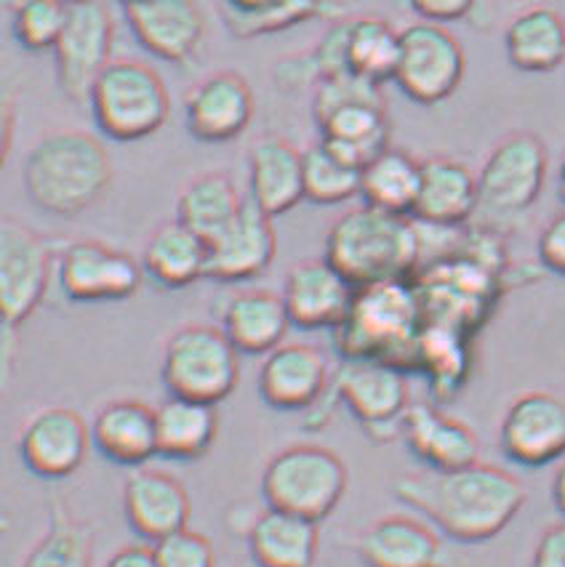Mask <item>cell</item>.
I'll list each match as a JSON object with an SVG mask.
<instances>
[{
  "instance_id": "14",
  "label": "cell",
  "mask_w": 565,
  "mask_h": 567,
  "mask_svg": "<svg viewBox=\"0 0 565 567\" xmlns=\"http://www.w3.org/2000/svg\"><path fill=\"white\" fill-rule=\"evenodd\" d=\"M62 293L75 305L131 299L142 288V261L102 240H75L56 264Z\"/></svg>"
},
{
  "instance_id": "15",
  "label": "cell",
  "mask_w": 565,
  "mask_h": 567,
  "mask_svg": "<svg viewBox=\"0 0 565 567\" xmlns=\"http://www.w3.org/2000/svg\"><path fill=\"white\" fill-rule=\"evenodd\" d=\"M499 447L528 470L557 464L565 456V400L544 389L517 394L499 426Z\"/></svg>"
},
{
  "instance_id": "43",
  "label": "cell",
  "mask_w": 565,
  "mask_h": 567,
  "mask_svg": "<svg viewBox=\"0 0 565 567\" xmlns=\"http://www.w3.org/2000/svg\"><path fill=\"white\" fill-rule=\"evenodd\" d=\"M409 3L419 19L438 24L459 22L477 9V0H409Z\"/></svg>"
},
{
  "instance_id": "23",
  "label": "cell",
  "mask_w": 565,
  "mask_h": 567,
  "mask_svg": "<svg viewBox=\"0 0 565 567\" xmlns=\"http://www.w3.org/2000/svg\"><path fill=\"white\" fill-rule=\"evenodd\" d=\"M403 440L427 470H462L481 461V440L464 424L443 413L435 402H411L403 419Z\"/></svg>"
},
{
  "instance_id": "21",
  "label": "cell",
  "mask_w": 565,
  "mask_h": 567,
  "mask_svg": "<svg viewBox=\"0 0 565 567\" xmlns=\"http://www.w3.org/2000/svg\"><path fill=\"white\" fill-rule=\"evenodd\" d=\"M278 250L273 216L256 203L246 206L219 237L208 243V277L219 282H246L265 275Z\"/></svg>"
},
{
  "instance_id": "41",
  "label": "cell",
  "mask_w": 565,
  "mask_h": 567,
  "mask_svg": "<svg viewBox=\"0 0 565 567\" xmlns=\"http://www.w3.org/2000/svg\"><path fill=\"white\" fill-rule=\"evenodd\" d=\"M153 546L161 567H216L212 540L203 533L189 530V527H182V530L155 540Z\"/></svg>"
},
{
  "instance_id": "27",
  "label": "cell",
  "mask_w": 565,
  "mask_h": 567,
  "mask_svg": "<svg viewBox=\"0 0 565 567\" xmlns=\"http://www.w3.org/2000/svg\"><path fill=\"white\" fill-rule=\"evenodd\" d=\"M358 554L366 567H443V544L424 519L387 514L363 530Z\"/></svg>"
},
{
  "instance_id": "37",
  "label": "cell",
  "mask_w": 565,
  "mask_h": 567,
  "mask_svg": "<svg viewBox=\"0 0 565 567\" xmlns=\"http://www.w3.org/2000/svg\"><path fill=\"white\" fill-rule=\"evenodd\" d=\"M94 536L83 523L72 517L62 501H51L49 530L32 546L24 567H91Z\"/></svg>"
},
{
  "instance_id": "17",
  "label": "cell",
  "mask_w": 565,
  "mask_h": 567,
  "mask_svg": "<svg viewBox=\"0 0 565 567\" xmlns=\"http://www.w3.org/2000/svg\"><path fill=\"white\" fill-rule=\"evenodd\" d=\"M254 121V91L243 75L219 70L195 83L184 99V123L198 142L225 144Z\"/></svg>"
},
{
  "instance_id": "42",
  "label": "cell",
  "mask_w": 565,
  "mask_h": 567,
  "mask_svg": "<svg viewBox=\"0 0 565 567\" xmlns=\"http://www.w3.org/2000/svg\"><path fill=\"white\" fill-rule=\"evenodd\" d=\"M536 254L547 272L565 277V210L542 229L536 243Z\"/></svg>"
},
{
  "instance_id": "10",
  "label": "cell",
  "mask_w": 565,
  "mask_h": 567,
  "mask_svg": "<svg viewBox=\"0 0 565 567\" xmlns=\"http://www.w3.org/2000/svg\"><path fill=\"white\" fill-rule=\"evenodd\" d=\"M549 155L544 142L531 131H515L485 157L477 189H481V206L477 210L494 216V219H515L523 216L542 195L547 182Z\"/></svg>"
},
{
  "instance_id": "44",
  "label": "cell",
  "mask_w": 565,
  "mask_h": 567,
  "mask_svg": "<svg viewBox=\"0 0 565 567\" xmlns=\"http://www.w3.org/2000/svg\"><path fill=\"white\" fill-rule=\"evenodd\" d=\"M531 567H565V523L552 525L542 533Z\"/></svg>"
},
{
  "instance_id": "50",
  "label": "cell",
  "mask_w": 565,
  "mask_h": 567,
  "mask_svg": "<svg viewBox=\"0 0 565 567\" xmlns=\"http://www.w3.org/2000/svg\"><path fill=\"white\" fill-rule=\"evenodd\" d=\"M123 3H131V0H123Z\"/></svg>"
},
{
  "instance_id": "20",
  "label": "cell",
  "mask_w": 565,
  "mask_h": 567,
  "mask_svg": "<svg viewBox=\"0 0 565 567\" xmlns=\"http://www.w3.org/2000/svg\"><path fill=\"white\" fill-rule=\"evenodd\" d=\"M333 384L323 349L315 344H280L265 354L259 368L261 400L275 411H307Z\"/></svg>"
},
{
  "instance_id": "26",
  "label": "cell",
  "mask_w": 565,
  "mask_h": 567,
  "mask_svg": "<svg viewBox=\"0 0 565 567\" xmlns=\"http://www.w3.org/2000/svg\"><path fill=\"white\" fill-rule=\"evenodd\" d=\"M91 440L107 461L140 470L157 456L155 408L131 398L107 402L91 421Z\"/></svg>"
},
{
  "instance_id": "39",
  "label": "cell",
  "mask_w": 565,
  "mask_h": 567,
  "mask_svg": "<svg viewBox=\"0 0 565 567\" xmlns=\"http://www.w3.org/2000/svg\"><path fill=\"white\" fill-rule=\"evenodd\" d=\"M333 9L326 0H273L259 11H235L222 6V22L240 41L291 30L318 17H331Z\"/></svg>"
},
{
  "instance_id": "24",
  "label": "cell",
  "mask_w": 565,
  "mask_h": 567,
  "mask_svg": "<svg viewBox=\"0 0 565 567\" xmlns=\"http://www.w3.org/2000/svg\"><path fill=\"white\" fill-rule=\"evenodd\" d=\"M481 206L477 174L456 157L435 155L422 161V187L413 219L430 227H464Z\"/></svg>"
},
{
  "instance_id": "2",
  "label": "cell",
  "mask_w": 565,
  "mask_h": 567,
  "mask_svg": "<svg viewBox=\"0 0 565 567\" xmlns=\"http://www.w3.org/2000/svg\"><path fill=\"white\" fill-rule=\"evenodd\" d=\"M22 184L32 206L59 219H75L110 189L113 161L100 138L85 131H51L24 157Z\"/></svg>"
},
{
  "instance_id": "9",
  "label": "cell",
  "mask_w": 565,
  "mask_h": 567,
  "mask_svg": "<svg viewBox=\"0 0 565 567\" xmlns=\"http://www.w3.org/2000/svg\"><path fill=\"white\" fill-rule=\"evenodd\" d=\"M333 386L373 443L403 437V419L411 408L409 371L384 360H345L333 373Z\"/></svg>"
},
{
  "instance_id": "29",
  "label": "cell",
  "mask_w": 565,
  "mask_h": 567,
  "mask_svg": "<svg viewBox=\"0 0 565 567\" xmlns=\"http://www.w3.org/2000/svg\"><path fill=\"white\" fill-rule=\"evenodd\" d=\"M246 538L259 567H312L318 557V523L273 506L256 514Z\"/></svg>"
},
{
  "instance_id": "7",
  "label": "cell",
  "mask_w": 565,
  "mask_h": 567,
  "mask_svg": "<svg viewBox=\"0 0 565 567\" xmlns=\"http://www.w3.org/2000/svg\"><path fill=\"white\" fill-rule=\"evenodd\" d=\"M350 474L331 447L299 443L282 447L261 472V498L273 509L326 519L345 498Z\"/></svg>"
},
{
  "instance_id": "11",
  "label": "cell",
  "mask_w": 565,
  "mask_h": 567,
  "mask_svg": "<svg viewBox=\"0 0 565 567\" xmlns=\"http://www.w3.org/2000/svg\"><path fill=\"white\" fill-rule=\"evenodd\" d=\"M466 56L462 43L445 24L419 22L400 30V62L396 83L411 102L435 107L456 94L464 81Z\"/></svg>"
},
{
  "instance_id": "28",
  "label": "cell",
  "mask_w": 565,
  "mask_h": 567,
  "mask_svg": "<svg viewBox=\"0 0 565 567\" xmlns=\"http://www.w3.org/2000/svg\"><path fill=\"white\" fill-rule=\"evenodd\" d=\"M282 293L251 288V291L235 293L222 309V331L233 341L235 349L248 358L269 354L273 349L286 344L288 328H291Z\"/></svg>"
},
{
  "instance_id": "4",
  "label": "cell",
  "mask_w": 565,
  "mask_h": 567,
  "mask_svg": "<svg viewBox=\"0 0 565 567\" xmlns=\"http://www.w3.org/2000/svg\"><path fill=\"white\" fill-rule=\"evenodd\" d=\"M422 331V301L413 280H387L358 288L350 315L333 331V344L345 360H384L413 373Z\"/></svg>"
},
{
  "instance_id": "40",
  "label": "cell",
  "mask_w": 565,
  "mask_h": 567,
  "mask_svg": "<svg viewBox=\"0 0 565 567\" xmlns=\"http://www.w3.org/2000/svg\"><path fill=\"white\" fill-rule=\"evenodd\" d=\"M11 32L24 51H54L68 24L70 6L64 0H9Z\"/></svg>"
},
{
  "instance_id": "3",
  "label": "cell",
  "mask_w": 565,
  "mask_h": 567,
  "mask_svg": "<svg viewBox=\"0 0 565 567\" xmlns=\"http://www.w3.org/2000/svg\"><path fill=\"white\" fill-rule=\"evenodd\" d=\"M326 259L355 288L411 280L422 264V229L413 216L387 214L363 203L328 229Z\"/></svg>"
},
{
  "instance_id": "33",
  "label": "cell",
  "mask_w": 565,
  "mask_h": 567,
  "mask_svg": "<svg viewBox=\"0 0 565 567\" xmlns=\"http://www.w3.org/2000/svg\"><path fill=\"white\" fill-rule=\"evenodd\" d=\"M243 206L246 200L235 187L233 176L225 171H208V174L195 176L182 189L179 200H176V219L195 235H201L203 240L212 243L238 219Z\"/></svg>"
},
{
  "instance_id": "38",
  "label": "cell",
  "mask_w": 565,
  "mask_h": 567,
  "mask_svg": "<svg viewBox=\"0 0 565 567\" xmlns=\"http://www.w3.org/2000/svg\"><path fill=\"white\" fill-rule=\"evenodd\" d=\"M363 168L339 155L323 138L305 150V197L318 206H339L360 195Z\"/></svg>"
},
{
  "instance_id": "32",
  "label": "cell",
  "mask_w": 565,
  "mask_h": 567,
  "mask_svg": "<svg viewBox=\"0 0 565 567\" xmlns=\"http://www.w3.org/2000/svg\"><path fill=\"white\" fill-rule=\"evenodd\" d=\"M155 415L157 456L182 461V464L206 456L219 434V413L212 402L171 394L155 408Z\"/></svg>"
},
{
  "instance_id": "12",
  "label": "cell",
  "mask_w": 565,
  "mask_h": 567,
  "mask_svg": "<svg viewBox=\"0 0 565 567\" xmlns=\"http://www.w3.org/2000/svg\"><path fill=\"white\" fill-rule=\"evenodd\" d=\"M51 246L28 224L6 216L0 224V307L6 344L41 307L51 277Z\"/></svg>"
},
{
  "instance_id": "5",
  "label": "cell",
  "mask_w": 565,
  "mask_h": 567,
  "mask_svg": "<svg viewBox=\"0 0 565 567\" xmlns=\"http://www.w3.org/2000/svg\"><path fill=\"white\" fill-rule=\"evenodd\" d=\"M320 138L339 155L363 168L390 147V115L382 85L341 72L320 78L312 96Z\"/></svg>"
},
{
  "instance_id": "22",
  "label": "cell",
  "mask_w": 565,
  "mask_h": 567,
  "mask_svg": "<svg viewBox=\"0 0 565 567\" xmlns=\"http://www.w3.org/2000/svg\"><path fill=\"white\" fill-rule=\"evenodd\" d=\"M123 512L136 536L155 540L182 530L189 523V496L174 474L140 466L123 485Z\"/></svg>"
},
{
  "instance_id": "18",
  "label": "cell",
  "mask_w": 565,
  "mask_h": 567,
  "mask_svg": "<svg viewBox=\"0 0 565 567\" xmlns=\"http://www.w3.org/2000/svg\"><path fill=\"white\" fill-rule=\"evenodd\" d=\"M358 288L326 259L294 264L282 286V301L297 328L337 331L350 315Z\"/></svg>"
},
{
  "instance_id": "6",
  "label": "cell",
  "mask_w": 565,
  "mask_h": 567,
  "mask_svg": "<svg viewBox=\"0 0 565 567\" xmlns=\"http://www.w3.org/2000/svg\"><path fill=\"white\" fill-rule=\"evenodd\" d=\"M89 110L104 136L126 144L153 136L166 125L171 96L153 68L134 59H113L91 89Z\"/></svg>"
},
{
  "instance_id": "48",
  "label": "cell",
  "mask_w": 565,
  "mask_h": 567,
  "mask_svg": "<svg viewBox=\"0 0 565 567\" xmlns=\"http://www.w3.org/2000/svg\"><path fill=\"white\" fill-rule=\"evenodd\" d=\"M557 193H561V200L565 203V157L561 163V174H557Z\"/></svg>"
},
{
  "instance_id": "1",
  "label": "cell",
  "mask_w": 565,
  "mask_h": 567,
  "mask_svg": "<svg viewBox=\"0 0 565 567\" xmlns=\"http://www.w3.org/2000/svg\"><path fill=\"white\" fill-rule=\"evenodd\" d=\"M396 496L453 540L481 544L521 514L525 487L515 474L475 461L462 470L405 474L396 483Z\"/></svg>"
},
{
  "instance_id": "46",
  "label": "cell",
  "mask_w": 565,
  "mask_h": 567,
  "mask_svg": "<svg viewBox=\"0 0 565 567\" xmlns=\"http://www.w3.org/2000/svg\"><path fill=\"white\" fill-rule=\"evenodd\" d=\"M552 504L565 517V456L557 461V470L552 474Z\"/></svg>"
},
{
  "instance_id": "49",
  "label": "cell",
  "mask_w": 565,
  "mask_h": 567,
  "mask_svg": "<svg viewBox=\"0 0 565 567\" xmlns=\"http://www.w3.org/2000/svg\"><path fill=\"white\" fill-rule=\"evenodd\" d=\"M68 6H75V3H91V0H64Z\"/></svg>"
},
{
  "instance_id": "31",
  "label": "cell",
  "mask_w": 565,
  "mask_h": 567,
  "mask_svg": "<svg viewBox=\"0 0 565 567\" xmlns=\"http://www.w3.org/2000/svg\"><path fill=\"white\" fill-rule=\"evenodd\" d=\"M504 51L521 72H555L565 62V19L549 6H531L512 17L504 30Z\"/></svg>"
},
{
  "instance_id": "8",
  "label": "cell",
  "mask_w": 565,
  "mask_h": 567,
  "mask_svg": "<svg viewBox=\"0 0 565 567\" xmlns=\"http://www.w3.org/2000/svg\"><path fill=\"white\" fill-rule=\"evenodd\" d=\"M161 375L168 394L219 405L240 381V352L222 326L187 322L168 336Z\"/></svg>"
},
{
  "instance_id": "25",
  "label": "cell",
  "mask_w": 565,
  "mask_h": 567,
  "mask_svg": "<svg viewBox=\"0 0 565 567\" xmlns=\"http://www.w3.org/2000/svg\"><path fill=\"white\" fill-rule=\"evenodd\" d=\"M248 189L265 214L280 216L297 208L305 197V153L288 138L261 136L248 150Z\"/></svg>"
},
{
  "instance_id": "45",
  "label": "cell",
  "mask_w": 565,
  "mask_h": 567,
  "mask_svg": "<svg viewBox=\"0 0 565 567\" xmlns=\"http://www.w3.org/2000/svg\"><path fill=\"white\" fill-rule=\"evenodd\" d=\"M104 567H161V563H157L155 546L134 544V546H123L121 551H115Z\"/></svg>"
},
{
  "instance_id": "16",
  "label": "cell",
  "mask_w": 565,
  "mask_h": 567,
  "mask_svg": "<svg viewBox=\"0 0 565 567\" xmlns=\"http://www.w3.org/2000/svg\"><path fill=\"white\" fill-rule=\"evenodd\" d=\"M89 445L94 440L83 415L62 405L41 408L19 432V458L41 480H64L81 470Z\"/></svg>"
},
{
  "instance_id": "35",
  "label": "cell",
  "mask_w": 565,
  "mask_h": 567,
  "mask_svg": "<svg viewBox=\"0 0 565 567\" xmlns=\"http://www.w3.org/2000/svg\"><path fill=\"white\" fill-rule=\"evenodd\" d=\"M347 72L382 85L396 81L400 62V30L382 17H355L345 22Z\"/></svg>"
},
{
  "instance_id": "34",
  "label": "cell",
  "mask_w": 565,
  "mask_h": 567,
  "mask_svg": "<svg viewBox=\"0 0 565 567\" xmlns=\"http://www.w3.org/2000/svg\"><path fill=\"white\" fill-rule=\"evenodd\" d=\"M419 187H422V161L403 150L387 147L363 166L360 197L366 206L387 210V214L413 216Z\"/></svg>"
},
{
  "instance_id": "36",
  "label": "cell",
  "mask_w": 565,
  "mask_h": 567,
  "mask_svg": "<svg viewBox=\"0 0 565 567\" xmlns=\"http://www.w3.org/2000/svg\"><path fill=\"white\" fill-rule=\"evenodd\" d=\"M470 341L472 336L443 326H424L419 341L417 371L427 375L438 402L456 398L470 375Z\"/></svg>"
},
{
  "instance_id": "30",
  "label": "cell",
  "mask_w": 565,
  "mask_h": 567,
  "mask_svg": "<svg viewBox=\"0 0 565 567\" xmlns=\"http://www.w3.org/2000/svg\"><path fill=\"white\" fill-rule=\"evenodd\" d=\"M142 269L168 291L193 286L201 277H208V240L184 227L179 219L161 224L144 246Z\"/></svg>"
},
{
  "instance_id": "13",
  "label": "cell",
  "mask_w": 565,
  "mask_h": 567,
  "mask_svg": "<svg viewBox=\"0 0 565 567\" xmlns=\"http://www.w3.org/2000/svg\"><path fill=\"white\" fill-rule=\"evenodd\" d=\"M115 19L104 0L70 6L68 24L54 45L56 83L75 104H89L91 89L113 62Z\"/></svg>"
},
{
  "instance_id": "47",
  "label": "cell",
  "mask_w": 565,
  "mask_h": 567,
  "mask_svg": "<svg viewBox=\"0 0 565 567\" xmlns=\"http://www.w3.org/2000/svg\"><path fill=\"white\" fill-rule=\"evenodd\" d=\"M267 3H273V0H222V6L235 11H259L265 9Z\"/></svg>"
},
{
  "instance_id": "19",
  "label": "cell",
  "mask_w": 565,
  "mask_h": 567,
  "mask_svg": "<svg viewBox=\"0 0 565 567\" xmlns=\"http://www.w3.org/2000/svg\"><path fill=\"white\" fill-rule=\"evenodd\" d=\"M123 6L136 43L150 56L184 64L198 54L206 19L195 0H131Z\"/></svg>"
}]
</instances>
